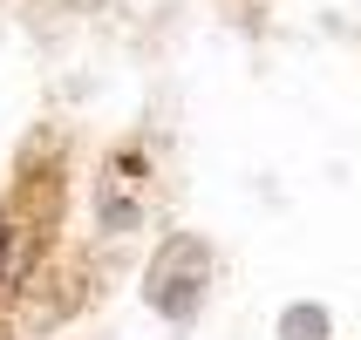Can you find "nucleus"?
I'll list each match as a JSON object with an SVG mask.
<instances>
[{"instance_id": "obj_1", "label": "nucleus", "mask_w": 361, "mask_h": 340, "mask_svg": "<svg viewBox=\"0 0 361 340\" xmlns=\"http://www.w3.org/2000/svg\"><path fill=\"white\" fill-rule=\"evenodd\" d=\"M143 177H150V163L130 157V150L102 163V184H96V218H102V232H130V225H143Z\"/></svg>"}, {"instance_id": "obj_2", "label": "nucleus", "mask_w": 361, "mask_h": 340, "mask_svg": "<svg viewBox=\"0 0 361 340\" xmlns=\"http://www.w3.org/2000/svg\"><path fill=\"white\" fill-rule=\"evenodd\" d=\"M164 265H204V252L191 239H178L171 245V252H164ZM204 279V272H198ZM198 279H171V272H150V306H157V313H171V320H184V313H191V300H184L178 286H198Z\"/></svg>"}, {"instance_id": "obj_4", "label": "nucleus", "mask_w": 361, "mask_h": 340, "mask_svg": "<svg viewBox=\"0 0 361 340\" xmlns=\"http://www.w3.org/2000/svg\"><path fill=\"white\" fill-rule=\"evenodd\" d=\"M286 340H327V313H286Z\"/></svg>"}, {"instance_id": "obj_3", "label": "nucleus", "mask_w": 361, "mask_h": 340, "mask_svg": "<svg viewBox=\"0 0 361 340\" xmlns=\"http://www.w3.org/2000/svg\"><path fill=\"white\" fill-rule=\"evenodd\" d=\"M27 272V232L0 225V279H20Z\"/></svg>"}]
</instances>
